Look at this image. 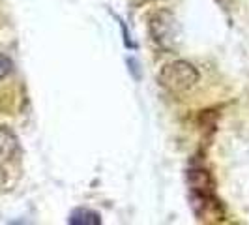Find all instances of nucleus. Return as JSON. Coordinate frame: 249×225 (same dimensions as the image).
I'll return each mask as SVG.
<instances>
[{
	"label": "nucleus",
	"mask_w": 249,
	"mask_h": 225,
	"mask_svg": "<svg viewBox=\"0 0 249 225\" xmlns=\"http://www.w3.org/2000/svg\"><path fill=\"white\" fill-rule=\"evenodd\" d=\"M173 28H175V19L169 13L160 12V13H154L150 17V32H152L154 39L158 43H161V45H165V39H169L167 36L171 34Z\"/></svg>",
	"instance_id": "f03ea898"
},
{
	"label": "nucleus",
	"mask_w": 249,
	"mask_h": 225,
	"mask_svg": "<svg viewBox=\"0 0 249 225\" xmlns=\"http://www.w3.org/2000/svg\"><path fill=\"white\" fill-rule=\"evenodd\" d=\"M199 72L197 68L187 60H175L165 64L158 75V81L163 88H167L173 94H184L199 83Z\"/></svg>",
	"instance_id": "f257e3e1"
},
{
	"label": "nucleus",
	"mask_w": 249,
	"mask_h": 225,
	"mask_svg": "<svg viewBox=\"0 0 249 225\" xmlns=\"http://www.w3.org/2000/svg\"><path fill=\"white\" fill-rule=\"evenodd\" d=\"M19 150L17 139L12 131L4 126H0V165H4L6 162H10L12 158H15Z\"/></svg>",
	"instance_id": "7ed1b4c3"
},
{
	"label": "nucleus",
	"mask_w": 249,
	"mask_h": 225,
	"mask_svg": "<svg viewBox=\"0 0 249 225\" xmlns=\"http://www.w3.org/2000/svg\"><path fill=\"white\" fill-rule=\"evenodd\" d=\"M68 222L73 225H98L101 224V218L100 214L90 210V208H75L73 212L70 214Z\"/></svg>",
	"instance_id": "20e7f679"
},
{
	"label": "nucleus",
	"mask_w": 249,
	"mask_h": 225,
	"mask_svg": "<svg viewBox=\"0 0 249 225\" xmlns=\"http://www.w3.org/2000/svg\"><path fill=\"white\" fill-rule=\"evenodd\" d=\"M12 68H13L12 58L0 53V81H2V79H6L8 75L12 74Z\"/></svg>",
	"instance_id": "39448f33"
}]
</instances>
